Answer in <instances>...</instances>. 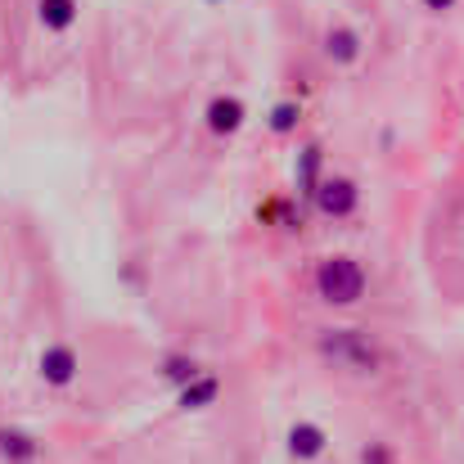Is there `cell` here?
<instances>
[{"mask_svg":"<svg viewBox=\"0 0 464 464\" xmlns=\"http://www.w3.org/2000/svg\"><path fill=\"white\" fill-rule=\"evenodd\" d=\"M315 294L329 307H356L365 298V266L347 253H334L315 266Z\"/></svg>","mask_w":464,"mask_h":464,"instance_id":"cell-1","label":"cell"},{"mask_svg":"<svg viewBox=\"0 0 464 464\" xmlns=\"http://www.w3.org/2000/svg\"><path fill=\"white\" fill-rule=\"evenodd\" d=\"M320 356L334 361L347 374H374L379 370V347L361 334V329H324L320 334Z\"/></svg>","mask_w":464,"mask_h":464,"instance_id":"cell-2","label":"cell"},{"mask_svg":"<svg viewBox=\"0 0 464 464\" xmlns=\"http://www.w3.org/2000/svg\"><path fill=\"white\" fill-rule=\"evenodd\" d=\"M311 203H315V212H320V217L343 221V217H352V212L361 208V185H356L352 176H324Z\"/></svg>","mask_w":464,"mask_h":464,"instance_id":"cell-3","label":"cell"},{"mask_svg":"<svg viewBox=\"0 0 464 464\" xmlns=\"http://www.w3.org/2000/svg\"><path fill=\"white\" fill-rule=\"evenodd\" d=\"M203 122H208L212 136L230 140V136L244 131V122H248V104H244L239 95H212L208 109H203Z\"/></svg>","mask_w":464,"mask_h":464,"instance_id":"cell-4","label":"cell"},{"mask_svg":"<svg viewBox=\"0 0 464 464\" xmlns=\"http://www.w3.org/2000/svg\"><path fill=\"white\" fill-rule=\"evenodd\" d=\"M36 370H41V383H50V388H68V383L77 379V370H82L77 347H72V343H50V347L41 352Z\"/></svg>","mask_w":464,"mask_h":464,"instance_id":"cell-5","label":"cell"},{"mask_svg":"<svg viewBox=\"0 0 464 464\" xmlns=\"http://www.w3.org/2000/svg\"><path fill=\"white\" fill-rule=\"evenodd\" d=\"M320 50H324V59H329L334 68H352V63H361V54H365V36H361L356 27H347V23H334V27L324 32Z\"/></svg>","mask_w":464,"mask_h":464,"instance_id":"cell-6","label":"cell"},{"mask_svg":"<svg viewBox=\"0 0 464 464\" xmlns=\"http://www.w3.org/2000/svg\"><path fill=\"white\" fill-rule=\"evenodd\" d=\"M77 18H82L77 0H36V27L45 36H68L77 27Z\"/></svg>","mask_w":464,"mask_h":464,"instance_id":"cell-7","label":"cell"},{"mask_svg":"<svg viewBox=\"0 0 464 464\" xmlns=\"http://www.w3.org/2000/svg\"><path fill=\"white\" fill-rule=\"evenodd\" d=\"M324 451H329V433H324L320 424H311V420H298V424L289 429V456H294V460L311 464V460H320Z\"/></svg>","mask_w":464,"mask_h":464,"instance_id":"cell-8","label":"cell"},{"mask_svg":"<svg viewBox=\"0 0 464 464\" xmlns=\"http://www.w3.org/2000/svg\"><path fill=\"white\" fill-rule=\"evenodd\" d=\"M294 180H298V194H303V198H315V189H320V180H324V150H320V145H303V150H298Z\"/></svg>","mask_w":464,"mask_h":464,"instance_id":"cell-9","label":"cell"},{"mask_svg":"<svg viewBox=\"0 0 464 464\" xmlns=\"http://www.w3.org/2000/svg\"><path fill=\"white\" fill-rule=\"evenodd\" d=\"M41 456V442L23 429H0V460L5 464H32Z\"/></svg>","mask_w":464,"mask_h":464,"instance_id":"cell-10","label":"cell"},{"mask_svg":"<svg viewBox=\"0 0 464 464\" xmlns=\"http://www.w3.org/2000/svg\"><path fill=\"white\" fill-rule=\"evenodd\" d=\"M217 397H221V379L198 374L189 388H180V392H176V406H180V411H208Z\"/></svg>","mask_w":464,"mask_h":464,"instance_id":"cell-11","label":"cell"},{"mask_svg":"<svg viewBox=\"0 0 464 464\" xmlns=\"http://www.w3.org/2000/svg\"><path fill=\"white\" fill-rule=\"evenodd\" d=\"M158 374H162V383H171V388L180 392V388H189V383H194L203 370H198V361H194V356H185V352H171V356H162Z\"/></svg>","mask_w":464,"mask_h":464,"instance_id":"cell-12","label":"cell"},{"mask_svg":"<svg viewBox=\"0 0 464 464\" xmlns=\"http://www.w3.org/2000/svg\"><path fill=\"white\" fill-rule=\"evenodd\" d=\"M303 127V104L298 100H276L271 113H266V131L271 136H294Z\"/></svg>","mask_w":464,"mask_h":464,"instance_id":"cell-13","label":"cell"},{"mask_svg":"<svg viewBox=\"0 0 464 464\" xmlns=\"http://www.w3.org/2000/svg\"><path fill=\"white\" fill-rule=\"evenodd\" d=\"M361 464H392V451L374 442V447H365V451H361Z\"/></svg>","mask_w":464,"mask_h":464,"instance_id":"cell-14","label":"cell"},{"mask_svg":"<svg viewBox=\"0 0 464 464\" xmlns=\"http://www.w3.org/2000/svg\"><path fill=\"white\" fill-rule=\"evenodd\" d=\"M420 5H424L429 14H447V9H456L460 0H420Z\"/></svg>","mask_w":464,"mask_h":464,"instance_id":"cell-15","label":"cell"},{"mask_svg":"<svg viewBox=\"0 0 464 464\" xmlns=\"http://www.w3.org/2000/svg\"><path fill=\"white\" fill-rule=\"evenodd\" d=\"M203 5H226V0H203Z\"/></svg>","mask_w":464,"mask_h":464,"instance_id":"cell-16","label":"cell"}]
</instances>
